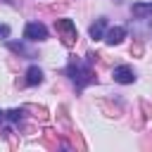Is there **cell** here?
<instances>
[{
    "mask_svg": "<svg viewBox=\"0 0 152 152\" xmlns=\"http://www.w3.org/2000/svg\"><path fill=\"white\" fill-rule=\"evenodd\" d=\"M2 119H5V112H0V121H2Z\"/></svg>",
    "mask_w": 152,
    "mask_h": 152,
    "instance_id": "11",
    "label": "cell"
},
{
    "mask_svg": "<svg viewBox=\"0 0 152 152\" xmlns=\"http://www.w3.org/2000/svg\"><path fill=\"white\" fill-rule=\"evenodd\" d=\"M112 76H114V81L116 83H133V78H135V74H133V69L131 66H116L114 71H112Z\"/></svg>",
    "mask_w": 152,
    "mask_h": 152,
    "instance_id": "4",
    "label": "cell"
},
{
    "mask_svg": "<svg viewBox=\"0 0 152 152\" xmlns=\"http://www.w3.org/2000/svg\"><path fill=\"white\" fill-rule=\"evenodd\" d=\"M40 81H43V71L38 66H28L26 69V83L28 86H38Z\"/></svg>",
    "mask_w": 152,
    "mask_h": 152,
    "instance_id": "8",
    "label": "cell"
},
{
    "mask_svg": "<svg viewBox=\"0 0 152 152\" xmlns=\"http://www.w3.org/2000/svg\"><path fill=\"white\" fill-rule=\"evenodd\" d=\"M24 38H26V40H45V38H48V28H45L40 21H31V24H26V28H24Z\"/></svg>",
    "mask_w": 152,
    "mask_h": 152,
    "instance_id": "3",
    "label": "cell"
},
{
    "mask_svg": "<svg viewBox=\"0 0 152 152\" xmlns=\"http://www.w3.org/2000/svg\"><path fill=\"white\" fill-rule=\"evenodd\" d=\"M7 33H10V28L7 26H0V36H7Z\"/></svg>",
    "mask_w": 152,
    "mask_h": 152,
    "instance_id": "10",
    "label": "cell"
},
{
    "mask_svg": "<svg viewBox=\"0 0 152 152\" xmlns=\"http://www.w3.org/2000/svg\"><path fill=\"white\" fill-rule=\"evenodd\" d=\"M131 14H133V17H138V19H142V17L152 14V2H133Z\"/></svg>",
    "mask_w": 152,
    "mask_h": 152,
    "instance_id": "6",
    "label": "cell"
},
{
    "mask_svg": "<svg viewBox=\"0 0 152 152\" xmlns=\"http://www.w3.org/2000/svg\"><path fill=\"white\" fill-rule=\"evenodd\" d=\"M66 76H71L78 86H86V83L93 81V76H90V66L81 64L78 59H71V64L66 66Z\"/></svg>",
    "mask_w": 152,
    "mask_h": 152,
    "instance_id": "2",
    "label": "cell"
},
{
    "mask_svg": "<svg viewBox=\"0 0 152 152\" xmlns=\"http://www.w3.org/2000/svg\"><path fill=\"white\" fill-rule=\"evenodd\" d=\"M104 26H107V19H97V21L90 26V38H93V40L104 38Z\"/></svg>",
    "mask_w": 152,
    "mask_h": 152,
    "instance_id": "7",
    "label": "cell"
},
{
    "mask_svg": "<svg viewBox=\"0 0 152 152\" xmlns=\"http://www.w3.org/2000/svg\"><path fill=\"white\" fill-rule=\"evenodd\" d=\"M124 38H126V28H124V26H112V28L104 33L107 45H119Z\"/></svg>",
    "mask_w": 152,
    "mask_h": 152,
    "instance_id": "5",
    "label": "cell"
},
{
    "mask_svg": "<svg viewBox=\"0 0 152 152\" xmlns=\"http://www.w3.org/2000/svg\"><path fill=\"white\" fill-rule=\"evenodd\" d=\"M21 114H24V109H10L5 116H7L10 121H19V119H21Z\"/></svg>",
    "mask_w": 152,
    "mask_h": 152,
    "instance_id": "9",
    "label": "cell"
},
{
    "mask_svg": "<svg viewBox=\"0 0 152 152\" xmlns=\"http://www.w3.org/2000/svg\"><path fill=\"white\" fill-rule=\"evenodd\" d=\"M55 31L59 33V38H62V43L69 48V45H74L76 43V38H78V31H76V24L71 21V19H55Z\"/></svg>",
    "mask_w": 152,
    "mask_h": 152,
    "instance_id": "1",
    "label": "cell"
}]
</instances>
